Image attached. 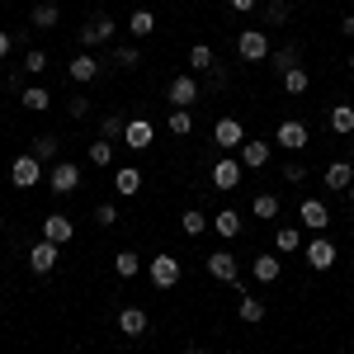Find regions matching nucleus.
<instances>
[{"label": "nucleus", "mask_w": 354, "mask_h": 354, "mask_svg": "<svg viewBox=\"0 0 354 354\" xmlns=\"http://www.w3.org/2000/svg\"><path fill=\"white\" fill-rule=\"evenodd\" d=\"M236 57H241V62H265V57H270V38H265V28H241V38H236Z\"/></svg>", "instance_id": "1"}, {"label": "nucleus", "mask_w": 354, "mask_h": 354, "mask_svg": "<svg viewBox=\"0 0 354 354\" xmlns=\"http://www.w3.org/2000/svg\"><path fill=\"white\" fill-rule=\"evenodd\" d=\"M165 104L194 109V104H198V81H194V76H175V81L165 85Z\"/></svg>", "instance_id": "2"}, {"label": "nucleus", "mask_w": 354, "mask_h": 354, "mask_svg": "<svg viewBox=\"0 0 354 354\" xmlns=\"http://www.w3.org/2000/svg\"><path fill=\"white\" fill-rule=\"evenodd\" d=\"M10 180H15V189H33V185L43 180V161H38V156H15Z\"/></svg>", "instance_id": "3"}, {"label": "nucleus", "mask_w": 354, "mask_h": 354, "mask_svg": "<svg viewBox=\"0 0 354 354\" xmlns=\"http://www.w3.org/2000/svg\"><path fill=\"white\" fill-rule=\"evenodd\" d=\"M147 274H151L156 288H175V283H180V260H175V255H151Z\"/></svg>", "instance_id": "4"}, {"label": "nucleus", "mask_w": 354, "mask_h": 354, "mask_svg": "<svg viewBox=\"0 0 354 354\" xmlns=\"http://www.w3.org/2000/svg\"><path fill=\"white\" fill-rule=\"evenodd\" d=\"M113 38V19L109 15H90L81 28V48H100V43H109Z\"/></svg>", "instance_id": "5"}, {"label": "nucleus", "mask_w": 354, "mask_h": 354, "mask_svg": "<svg viewBox=\"0 0 354 354\" xmlns=\"http://www.w3.org/2000/svg\"><path fill=\"white\" fill-rule=\"evenodd\" d=\"M307 142H312L307 123H298V118H283V123H279V147H283V151H302Z\"/></svg>", "instance_id": "6"}, {"label": "nucleus", "mask_w": 354, "mask_h": 354, "mask_svg": "<svg viewBox=\"0 0 354 354\" xmlns=\"http://www.w3.org/2000/svg\"><path fill=\"white\" fill-rule=\"evenodd\" d=\"M213 142H218L222 151H236L245 142V133H241V118H218L213 123Z\"/></svg>", "instance_id": "7"}, {"label": "nucleus", "mask_w": 354, "mask_h": 354, "mask_svg": "<svg viewBox=\"0 0 354 354\" xmlns=\"http://www.w3.org/2000/svg\"><path fill=\"white\" fill-rule=\"evenodd\" d=\"M71 236H76V227H71V218H66V213H48V218H43V241L66 245Z\"/></svg>", "instance_id": "8"}, {"label": "nucleus", "mask_w": 354, "mask_h": 354, "mask_svg": "<svg viewBox=\"0 0 354 354\" xmlns=\"http://www.w3.org/2000/svg\"><path fill=\"white\" fill-rule=\"evenodd\" d=\"M335 255H340V250H335V241H326V236H312V241H307V265H312V270H330Z\"/></svg>", "instance_id": "9"}, {"label": "nucleus", "mask_w": 354, "mask_h": 354, "mask_svg": "<svg viewBox=\"0 0 354 354\" xmlns=\"http://www.w3.org/2000/svg\"><path fill=\"white\" fill-rule=\"evenodd\" d=\"M57 194H76L81 189V165H71V161H57L53 165V180H48Z\"/></svg>", "instance_id": "10"}, {"label": "nucleus", "mask_w": 354, "mask_h": 354, "mask_svg": "<svg viewBox=\"0 0 354 354\" xmlns=\"http://www.w3.org/2000/svg\"><path fill=\"white\" fill-rule=\"evenodd\" d=\"M208 274L222 279V283H236L241 265H236V255H232V250H213V255H208Z\"/></svg>", "instance_id": "11"}, {"label": "nucleus", "mask_w": 354, "mask_h": 354, "mask_svg": "<svg viewBox=\"0 0 354 354\" xmlns=\"http://www.w3.org/2000/svg\"><path fill=\"white\" fill-rule=\"evenodd\" d=\"M236 185H241V161H232V156H227V161H218L213 165V189H236Z\"/></svg>", "instance_id": "12"}, {"label": "nucleus", "mask_w": 354, "mask_h": 354, "mask_svg": "<svg viewBox=\"0 0 354 354\" xmlns=\"http://www.w3.org/2000/svg\"><path fill=\"white\" fill-rule=\"evenodd\" d=\"M28 270H33V274H53L57 270V245L53 241H38L33 250H28Z\"/></svg>", "instance_id": "13"}, {"label": "nucleus", "mask_w": 354, "mask_h": 354, "mask_svg": "<svg viewBox=\"0 0 354 354\" xmlns=\"http://www.w3.org/2000/svg\"><path fill=\"white\" fill-rule=\"evenodd\" d=\"M302 222H307V227L322 236V232L330 227V208L322 203V198H307V203H302Z\"/></svg>", "instance_id": "14"}, {"label": "nucleus", "mask_w": 354, "mask_h": 354, "mask_svg": "<svg viewBox=\"0 0 354 354\" xmlns=\"http://www.w3.org/2000/svg\"><path fill=\"white\" fill-rule=\"evenodd\" d=\"M123 142H128L133 151H147V147H151V123H147V118H128V133H123Z\"/></svg>", "instance_id": "15"}, {"label": "nucleus", "mask_w": 354, "mask_h": 354, "mask_svg": "<svg viewBox=\"0 0 354 354\" xmlns=\"http://www.w3.org/2000/svg\"><path fill=\"white\" fill-rule=\"evenodd\" d=\"M113 189L123 194V198H133V194L142 189V170H137V165H123V170H113Z\"/></svg>", "instance_id": "16"}, {"label": "nucleus", "mask_w": 354, "mask_h": 354, "mask_svg": "<svg viewBox=\"0 0 354 354\" xmlns=\"http://www.w3.org/2000/svg\"><path fill=\"white\" fill-rule=\"evenodd\" d=\"M66 76H71V81H76V85L95 81V76H100V62H95V57H90V53H81V57H76V62H71V66H66Z\"/></svg>", "instance_id": "17"}, {"label": "nucleus", "mask_w": 354, "mask_h": 354, "mask_svg": "<svg viewBox=\"0 0 354 354\" xmlns=\"http://www.w3.org/2000/svg\"><path fill=\"white\" fill-rule=\"evenodd\" d=\"M241 165H245V170L270 165V142H241Z\"/></svg>", "instance_id": "18"}, {"label": "nucleus", "mask_w": 354, "mask_h": 354, "mask_svg": "<svg viewBox=\"0 0 354 354\" xmlns=\"http://www.w3.org/2000/svg\"><path fill=\"white\" fill-rule=\"evenodd\" d=\"M354 185V165L350 161H330L326 165V189H350Z\"/></svg>", "instance_id": "19"}, {"label": "nucleus", "mask_w": 354, "mask_h": 354, "mask_svg": "<svg viewBox=\"0 0 354 354\" xmlns=\"http://www.w3.org/2000/svg\"><path fill=\"white\" fill-rule=\"evenodd\" d=\"M236 312H241V322H245V326H260V322H265V302L255 298V293H241Z\"/></svg>", "instance_id": "20"}, {"label": "nucleus", "mask_w": 354, "mask_h": 354, "mask_svg": "<svg viewBox=\"0 0 354 354\" xmlns=\"http://www.w3.org/2000/svg\"><path fill=\"white\" fill-rule=\"evenodd\" d=\"M28 19H33V28H57V19H62V10H57L53 0H38Z\"/></svg>", "instance_id": "21"}, {"label": "nucleus", "mask_w": 354, "mask_h": 354, "mask_svg": "<svg viewBox=\"0 0 354 354\" xmlns=\"http://www.w3.org/2000/svg\"><path fill=\"white\" fill-rule=\"evenodd\" d=\"M118 330L142 335V330H147V312H142V307H123V312H118Z\"/></svg>", "instance_id": "22"}, {"label": "nucleus", "mask_w": 354, "mask_h": 354, "mask_svg": "<svg viewBox=\"0 0 354 354\" xmlns=\"http://www.w3.org/2000/svg\"><path fill=\"white\" fill-rule=\"evenodd\" d=\"M330 133H340V137L354 133V104H335L330 109Z\"/></svg>", "instance_id": "23"}, {"label": "nucleus", "mask_w": 354, "mask_h": 354, "mask_svg": "<svg viewBox=\"0 0 354 354\" xmlns=\"http://www.w3.org/2000/svg\"><path fill=\"white\" fill-rule=\"evenodd\" d=\"M250 274H255L260 283H274V279H279V255H255Z\"/></svg>", "instance_id": "24"}, {"label": "nucleus", "mask_w": 354, "mask_h": 354, "mask_svg": "<svg viewBox=\"0 0 354 354\" xmlns=\"http://www.w3.org/2000/svg\"><path fill=\"white\" fill-rule=\"evenodd\" d=\"M57 147H62V142H57L53 133H38V137H33V147H28V156H38V161H53Z\"/></svg>", "instance_id": "25"}, {"label": "nucleus", "mask_w": 354, "mask_h": 354, "mask_svg": "<svg viewBox=\"0 0 354 354\" xmlns=\"http://www.w3.org/2000/svg\"><path fill=\"white\" fill-rule=\"evenodd\" d=\"M213 227H218L222 236H241V213L236 208H222L218 218H213Z\"/></svg>", "instance_id": "26"}, {"label": "nucleus", "mask_w": 354, "mask_h": 354, "mask_svg": "<svg viewBox=\"0 0 354 354\" xmlns=\"http://www.w3.org/2000/svg\"><path fill=\"white\" fill-rule=\"evenodd\" d=\"M128 33H137V38L156 33V15H151V10H133V19H128Z\"/></svg>", "instance_id": "27"}, {"label": "nucleus", "mask_w": 354, "mask_h": 354, "mask_svg": "<svg viewBox=\"0 0 354 354\" xmlns=\"http://www.w3.org/2000/svg\"><path fill=\"white\" fill-rule=\"evenodd\" d=\"M19 100H24V109H33V113H43L48 104H53V95H48L43 85H28V90L19 95Z\"/></svg>", "instance_id": "28"}, {"label": "nucleus", "mask_w": 354, "mask_h": 354, "mask_svg": "<svg viewBox=\"0 0 354 354\" xmlns=\"http://www.w3.org/2000/svg\"><path fill=\"white\" fill-rule=\"evenodd\" d=\"M123 133H128V118H123V113H109V118L100 123V137H104V142H118Z\"/></svg>", "instance_id": "29"}, {"label": "nucleus", "mask_w": 354, "mask_h": 354, "mask_svg": "<svg viewBox=\"0 0 354 354\" xmlns=\"http://www.w3.org/2000/svg\"><path fill=\"white\" fill-rule=\"evenodd\" d=\"M113 270L123 274V279H133V274L142 270V255H133V250H118V255H113Z\"/></svg>", "instance_id": "30"}, {"label": "nucleus", "mask_w": 354, "mask_h": 354, "mask_svg": "<svg viewBox=\"0 0 354 354\" xmlns=\"http://www.w3.org/2000/svg\"><path fill=\"white\" fill-rule=\"evenodd\" d=\"M165 128H170L175 137H189V133H194V118H189V109H175L170 118H165Z\"/></svg>", "instance_id": "31"}, {"label": "nucleus", "mask_w": 354, "mask_h": 354, "mask_svg": "<svg viewBox=\"0 0 354 354\" xmlns=\"http://www.w3.org/2000/svg\"><path fill=\"white\" fill-rule=\"evenodd\" d=\"M180 227H185V236H203V227H208V218H203L198 208H189V213H180Z\"/></svg>", "instance_id": "32"}, {"label": "nucleus", "mask_w": 354, "mask_h": 354, "mask_svg": "<svg viewBox=\"0 0 354 354\" xmlns=\"http://www.w3.org/2000/svg\"><path fill=\"white\" fill-rule=\"evenodd\" d=\"M255 218H279V194H255Z\"/></svg>", "instance_id": "33"}, {"label": "nucleus", "mask_w": 354, "mask_h": 354, "mask_svg": "<svg viewBox=\"0 0 354 354\" xmlns=\"http://www.w3.org/2000/svg\"><path fill=\"white\" fill-rule=\"evenodd\" d=\"M189 66L194 71H208V66H213V48H208V43H194L189 48Z\"/></svg>", "instance_id": "34"}, {"label": "nucleus", "mask_w": 354, "mask_h": 354, "mask_svg": "<svg viewBox=\"0 0 354 354\" xmlns=\"http://www.w3.org/2000/svg\"><path fill=\"white\" fill-rule=\"evenodd\" d=\"M307 71H302V66H293V71H283V90H288V95H302V90H307Z\"/></svg>", "instance_id": "35"}, {"label": "nucleus", "mask_w": 354, "mask_h": 354, "mask_svg": "<svg viewBox=\"0 0 354 354\" xmlns=\"http://www.w3.org/2000/svg\"><path fill=\"white\" fill-rule=\"evenodd\" d=\"M260 15H265V24H283V19H288V0H265Z\"/></svg>", "instance_id": "36"}, {"label": "nucleus", "mask_w": 354, "mask_h": 354, "mask_svg": "<svg viewBox=\"0 0 354 354\" xmlns=\"http://www.w3.org/2000/svg\"><path fill=\"white\" fill-rule=\"evenodd\" d=\"M298 43H288V48H279V53H274V66H279V71H293V66H298Z\"/></svg>", "instance_id": "37"}, {"label": "nucleus", "mask_w": 354, "mask_h": 354, "mask_svg": "<svg viewBox=\"0 0 354 354\" xmlns=\"http://www.w3.org/2000/svg\"><path fill=\"white\" fill-rule=\"evenodd\" d=\"M109 161H113V142H104V137L90 142V165H109Z\"/></svg>", "instance_id": "38"}, {"label": "nucleus", "mask_w": 354, "mask_h": 354, "mask_svg": "<svg viewBox=\"0 0 354 354\" xmlns=\"http://www.w3.org/2000/svg\"><path fill=\"white\" fill-rule=\"evenodd\" d=\"M298 245H302L298 227H279V250H288V255H293V250H298Z\"/></svg>", "instance_id": "39"}, {"label": "nucleus", "mask_w": 354, "mask_h": 354, "mask_svg": "<svg viewBox=\"0 0 354 354\" xmlns=\"http://www.w3.org/2000/svg\"><path fill=\"white\" fill-rule=\"evenodd\" d=\"M24 71H28V76H38V71H48V53H38V48H33V53L24 57Z\"/></svg>", "instance_id": "40"}, {"label": "nucleus", "mask_w": 354, "mask_h": 354, "mask_svg": "<svg viewBox=\"0 0 354 354\" xmlns=\"http://www.w3.org/2000/svg\"><path fill=\"white\" fill-rule=\"evenodd\" d=\"M113 62H118V66H128V71H133L137 62H142V53H137V48H113Z\"/></svg>", "instance_id": "41"}, {"label": "nucleus", "mask_w": 354, "mask_h": 354, "mask_svg": "<svg viewBox=\"0 0 354 354\" xmlns=\"http://www.w3.org/2000/svg\"><path fill=\"white\" fill-rule=\"evenodd\" d=\"M66 113H71V118H85V113H90V100H85V95H71V100H66Z\"/></svg>", "instance_id": "42"}, {"label": "nucleus", "mask_w": 354, "mask_h": 354, "mask_svg": "<svg viewBox=\"0 0 354 354\" xmlns=\"http://www.w3.org/2000/svg\"><path fill=\"white\" fill-rule=\"evenodd\" d=\"M95 222H100V227H113V222H118V208H113V203H100V208H95Z\"/></svg>", "instance_id": "43"}, {"label": "nucleus", "mask_w": 354, "mask_h": 354, "mask_svg": "<svg viewBox=\"0 0 354 354\" xmlns=\"http://www.w3.org/2000/svg\"><path fill=\"white\" fill-rule=\"evenodd\" d=\"M283 180H288V185H302V180H307L302 161H288V165H283Z\"/></svg>", "instance_id": "44"}, {"label": "nucleus", "mask_w": 354, "mask_h": 354, "mask_svg": "<svg viewBox=\"0 0 354 354\" xmlns=\"http://www.w3.org/2000/svg\"><path fill=\"white\" fill-rule=\"evenodd\" d=\"M10 43H15V38H10V33H5V28H0V62H5V57H10Z\"/></svg>", "instance_id": "45"}, {"label": "nucleus", "mask_w": 354, "mask_h": 354, "mask_svg": "<svg viewBox=\"0 0 354 354\" xmlns=\"http://www.w3.org/2000/svg\"><path fill=\"white\" fill-rule=\"evenodd\" d=\"M232 10H236V15H250V10H255V0H232Z\"/></svg>", "instance_id": "46"}, {"label": "nucleus", "mask_w": 354, "mask_h": 354, "mask_svg": "<svg viewBox=\"0 0 354 354\" xmlns=\"http://www.w3.org/2000/svg\"><path fill=\"white\" fill-rule=\"evenodd\" d=\"M340 33H345V38H354V15H345V19H340Z\"/></svg>", "instance_id": "47"}, {"label": "nucleus", "mask_w": 354, "mask_h": 354, "mask_svg": "<svg viewBox=\"0 0 354 354\" xmlns=\"http://www.w3.org/2000/svg\"><path fill=\"white\" fill-rule=\"evenodd\" d=\"M350 71H354V57H350Z\"/></svg>", "instance_id": "48"}, {"label": "nucleus", "mask_w": 354, "mask_h": 354, "mask_svg": "<svg viewBox=\"0 0 354 354\" xmlns=\"http://www.w3.org/2000/svg\"><path fill=\"white\" fill-rule=\"evenodd\" d=\"M185 354H198V350H185Z\"/></svg>", "instance_id": "49"}, {"label": "nucleus", "mask_w": 354, "mask_h": 354, "mask_svg": "<svg viewBox=\"0 0 354 354\" xmlns=\"http://www.w3.org/2000/svg\"><path fill=\"white\" fill-rule=\"evenodd\" d=\"M350 198H354V185H350Z\"/></svg>", "instance_id": "50"}, {"label": "nucleus", "mask_w": 354, "mask_h": 354, "mask_svg": "<svg viewBox=\"0 0 354 354\" xmlns=\"http://www.w3.org/2000/svg\"><path fill=\"white\" fill-rule=\"evenodd\" d=\"M0 227H5V218H0Z\"/></svg>", "instance_id": "51"}]
</instances>
